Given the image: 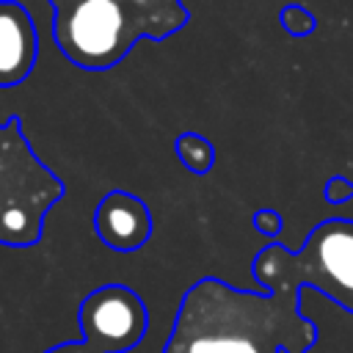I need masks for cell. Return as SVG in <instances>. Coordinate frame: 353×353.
Listing matches in <instances>:
<instances>
[{
	"instance_id": "cell-1",
	"label": "cell",
	"mask_w": 353,
	"mask_h": 353,
	"mask_svg": "<svg viewBox=\"0 0 353 353\" xmlns=\"http://www.w3.org/2000/svg\"><path fill=\"white\" fill-rule=\"evenodd\" d=\"M314 342L301 295L237 290L207 276L185 290L163 353H309Z\"/></svg>"
},
{
	"instance_id": "cell-7",
	"label": "cell",
	"mask_w": 353,
	"mask_h": 353,
	"mask_svg": "<svg viewBox=\"0 0 353 353\" xmlns=\"http://www.w3.org/2000/svg\"><path fill=\"white\" fill-rule=\"evenodd\" d=\"M39 33L30 11L17 0H0V88L19 85L36 66Z\"/></svg>"
},
{
	"instance_id": "cell-3",
	"label": "cell",
	"mask_w": 353,
	"mask_h": 353,
	"mask_svg": "<svg viewBox=\"0 0 353 353\" xmlns=\"http://www.w3.org/2000/svg\"><path fill=\"white\" fill-rule=\"evenodd\" d=\"M251 273L265 292L301 295L303 287H312L353 314V221H320L298 251L279 240L268 243L256 251Z\"/></svg>"
},
{
	"instance_id": "cell-2",
	"label": "cell",
	"mask_w": 353,
	"mask_h": 353,
	"mask_svg": "<svg viewBox=\"0 0 353 353\" xmlns=\"http://www.w3.org/2000/svg\"><path fill=\"white\" fill-rule=\"evenodd\" d=\"M52 39L80 69L102 72L143 41L179 33L190 14L182 0H50Z\"/></svg>"
},
{
	"instance_id": "cell-10",
	"label": "cell",
	"mask_w": 353,
	"mask_h": 353,
	"mask_svg": "<svg viewBox=\"0 0 353 353\" xmlns=\"http://www.w3.org/2000/svg\"><path fill=\"white\" fill-rule=\"evenodd\" d=\"M254 229L262 234V237H270V240H276L279 234H281V226H284V218H281V212H276V210H270V207H265V210H256L254 212Z\"/></svg>"
},
{
	"instance_id": "cell-6",
	"label": "cell",
	"mask_w": 353,
	"mask_h": 353,
	"mask_svg": "<svg viewBox=\"0 0 353 353\" xmlns=\"http://www.w3.org/2000/svg\"><path fill=\"white\" fill-rule=\"evenodd\" d=\"M94 229L97 237L121 254L138 251L149 243L152 237V212L143 204V199H138L130 190H108L97 210H94Z\"/></svg>"
},
{
	"instance_id": "cell-9",
	"label": "cell",
	"mask_w": 353,
	"mask_h": 353,
	"mask_svg": "<svg viewBox=\"0 0 353 353\" xmlns=\"http://www.w3.org/2000/svg\"><path fill=\"white\" fill-rule=\"evenodd\" d=\"M279 25H281L290 36H295V39H301V36H312L314 28H317L314 14L306 11V8L298 6V3H287V6H281V11H279Z\"/></svg>"
},
{
	"instance_id": "cell-5",
	"label": "cell",
	"mask_w": 353,
	"mask_h": 353,
	"mask_svg": "<svg viewBox=\"0 0 353 353\" xmlns=\"http://www.w3.org/2000/svg\"><path fill=\"white\" fill-rule=\"evenodd\" d=\"M80 342H61L44 353H127L141 345L149 328L143 298L127 284H102L80 303Z\"/></svg>"
},
{
	"instance_id": "cell-8",
	"label": "cell",
	"mask_w": 353,
	"mask_h": 353,
	"mask_svg": "<svg viewBox=\"0 0 353 353\" xmlns=\"http://www.w3.org/2000/svg\"><path fill=\"white\" fill-rule=\"evenodd\" d=\"M174 152L190 174H207L215 165V146L201 132H182L174 141Z\"/></svg>"
},
{
	"instance_id": "cell-11",
	"label": "cell",
	"mask_w": 353,
	"mask_h": 353,
	"mask_svg": "<svg viewBox=\"0 0 353 353\" xmlns=\"http://www.w3.org/2000/svg\"><path fill=\"white\" fill-rule=\"evenodd\" d=\"M323 199L331 201V204H339L345 199H353V182L347 176H331L325 179V188H323Z\"/></svg>"
},
{
	"instance_id": "cell-4",
	"label": "cell",
	"mask_w": 353,
	"mask_h": 353,
	"mask_svg": "<svg viewBox=\"0 0 353 353\" xmlns=\"http://www.w3.org/2000/svg\"><path fill=\"white\" fill-rule=\"evenodd\" d=\"M63 182L33 152L19 116L0 124V243L28 248L44 234V218L63 199Z\"/></svg>"
}]
</instances>
